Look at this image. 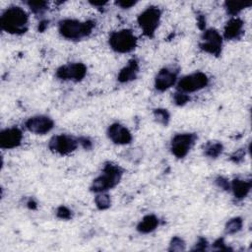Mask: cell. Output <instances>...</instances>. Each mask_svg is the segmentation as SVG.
Masks as SVG:
<instances>
[{
    "mask_svg": "<svg viewBox=\"0 0 252 252\" xmlns=\"http://www.w3.org/2000/svg\"><path fill=\"white\" fill-rule=\"evenodd\" d=\"M208 247V241L206 238L204 237H200L198 239V241L195 244V247L193 248V250H197V251H204L206 250Z\"/></svg>",
    "mask_w": 252,
    "mask_h": 252,
    "instance_id": "obj_31",
    "label": "cell"
},
{
    "mask_svg": "<svg viewBox=\"0 0 252 252\" xmlns=\"http://www.w3.org/2000/svg\"><path fill=\"white\" fill-rule=\"evenodd\" d=\"M87 70V66L84 63L72 62L57 68L55 76L62 81L80 82L86 77Z\"/></svg>",
    "mask_w": 252,
    "mask_h": 252,
    "instance_id": "obj_10",
    "label": "cell"
},
{
    "mask_svg": "<svg viewBox=\"0 0 252 252\" xmlns=\"http://www.w3.org/2000/svg\"><path fill=\"white\" fill-rule=\"evenodd\" d=\"M23 141V133L18 127H9L0 132V148L11 150L18 148Z\"/></svg>",
    "mask_w": 252,
    "mask_h": 252,
    "instance_id": "obj_14",
    "label": "cell"
},
{
    "mask_svg": "<svg viewBox=\"0 0 252 252\" xmlns=\"http://www.w3.org/2000/svg\"><path fill=\"white\" fill-rule=\"evenodd\" d=\"M199 47L204 52L218 57L222 54L223 36L215 29L204 30Z\"/></svg>",
    "mask_w": 252,
    "mask_h": 252,
    "instance_id": "obj_7",
    "label": "cell"
},
{
    "mask_svg": "<svg viewBox=\"0 0 252 252\" xmlns=\"http://www.w3.org/2000/svg\"><path fill=\"white\" fill-rule=\"evenodd\" d=\"M159 224H160V220L157 216L152 214L147 215L138 223L137 231L143 235L151 234L157 230V228L159 227Z\"/></svg>",
    "mask_w": 252,
    "mask_h": 252,
    "instance_id": "obj_18",
    "label": "cell"
},
{
    "mask_svg": "<svg viewBox=\"0 0 252 252\" xmlns=\"http://www.w3.org/2000/svg\"><path fill=\"white\" fill-rule=\"evenodd\" d=\"M154 114V118L155 120L159 123L162 124L163 126H167L170 123L171 120V114L168 111V110L165 109H156L153 111Z\"/></svg>",
    "mask_w": 252,
    "mask_h": 252,
    "instance_id": "obj_23",
    "label": "cell"
},
{
    "mask_svg": "<svg viewBox=\"0 0 252 252\" xmlns=\"http://www.w3.org/2000/svg\"><path fill=\"white\" fill-rule=\"evenodd\" d=\"M223 151L224 145L218 141H210L203 148L204 155L211 159H217L220 155H222Z\"/></svg>",
    "mask_w": 252,
    "mask_h": 252,
    "instance_id": "obj_19",
    "label": "cell"
},
{
    "mask_svg": "<svg viewBox=\"0 0 252 252\" xmlns=\"http://www.w3.org/2000/svg\"><path fill=\"white\" fill-rule=\"evenodd\" d=\"M244 23L240 18L232 17L224 29V38L228 41L239 40L243 35Z\"/></svg>",
    "mask_w": 252,
    "mask_h": 252,
    "instance_id": "obj_15",
    "label": "cell"
},
{
    "mask_svg": "<svg viewBox=\"0 0 252 252\" xmlns=\"http://www.w3.org/2000/svg\"><path fill=\"white\" fill-rule=\"evenodd\" d=\"M27 205H28L29 208H31V209H36V208H37V203H36L33 199H30V201L27 203Z\"/></svg>",
    "mask_w": 252,
    "mask_h": 252,
    "instance_id": "obj_37",
    "label": "cell"
},
{
    "mask_svg": "<svg viewBox=\"0 0 252 252\" xmlns=\"http://www.w3.org/2000/svg\"><path fill=\"white\" fill-rule=\"evenodd\" d=\"M115 4L122 9H130L131 7L135 6L137 2L131 1V0H118V1L115 2Z\"/></svg>",
    "mask_w": 252,
    "mask_h": 252,
    "instance_id": "obj_30",
    "label": "cell"
},
{
    "mask_svg": "<svg viewBox=\"0 0 252 252\" xmlns=\"http://www.w3.org/2000/svg\"><path fill=\"white\" fill-rule=\"evenodd\" d=\"M242 226H243L242 219L240 217H236L228 220L225 227V231L228 235H235L241 231Z\"/></svg>",
    "mask_w": 252,
    "mask_h": 252,
    "instance_id": "obj_21",
    "label": "cell"
},
{
    "mask_svg": "<svg viewBox=\"0 0 252 252\" xmlns=\"http://www.w3.org/2000/svg\"><path fill=\"white\" fill-rule=\"evenodd\" d=\"M140 67H139V62L137 59L132 58L128 61L127 64H126L118 73L117 80L118 82L125 84L129 83L131 81L136 80L138 73H139Z\"/></svg>",
    "mask_w": 252,
    "mask_h": 252,
    "instance_id": "obj_16",
    "label": "cell"
},
{
    "mask_svg": "<svg viewBox=\"0 0 252 252\" xmlns=\"http://www.w3.org/2000/svg\"><path fill=\"white\" fill-rule=\"evenodd\" d=\"M54 127V121L47 115H35L25 121V128L31 133L45 135Z\"/></svg>",
    "mask_w": 252,
    "mask_h": 252,
    "instance_id": "obj_11",
    "label": "cell"
},
{
    "mask_svg": "<svg viewBox=\"0 0 252 252\" xmlns=\"http://www.w3.org/2000/svg\"><path fill=\"white\" fill-rule=\"evenodd\" d=\"M214 247L217 250H229L230 248L226 245L224 238H219L214 242Z\"/></svg>",
    "mask_w": 252,
    "mask_h": 252,
    "instance_id": "obj_33",
    "label": "cell"
},
{
    "mask_svg": "<svg viewBox=\"0 0 252 252\" xmlns=\"http://www.w3.org/2000/svg\"><path fill=\"white\" fill-rule=\"evenodd\" d=\"M122 175L123 171L119 166L112 163H107L102 173L92 182L91 191L94 193H103L110 190L120 182Z\"/></svg>",
    "mask_w": 252,
    "mask_h": 252,
    "instance_id": "obj_3",
    "label": "cell"
},
{
    "mask_svg": "<svg viewBox=\"0 0 252 252\" xmlns=\"http://www.w3.org/2000/svg\"><path fill=\"white\" fill-rule=\"evenodd\" d=\"M90 4L94 7H104L108 4V1H90Z\"/></svg>",
    "mask_w": 252,
    "mask_h": 252,
    "instance_id": "obj_35",
    "label": "cell"
},
{
    "mask_svg": "<svg viewBox=\"0 0 252 252\" xmlns=\"http://www.w3.org/2000/svg\"><path fill=\"white\" fill-rule=\"evenodd\" d=\"M26 4L36 15H42L48 9V3L47 1H28Z\"/></svg>",
    "mask_w": 252,
    "mask_h": 252,
    "instance_id": "obj_24",
    "label": "cell"
},
{
    "mask_svg": "<svg viewBox=\"0 0 252 252\" xmlns=\"http://www.w3.org/2000/svg\"><path fill=\"white\" fill-rule=\"evenodd\" d=\"M138 44V40L129 29H122L112 32L109 38L110 47L117 53L132 52Z\"/></svg>",
    "mask_w": 252,
    "mask_h": 252,
    "instance_id": "obj_4",
    "label": "cell"
},
{
    "mask_svg": "<svg viewBox=\"0 0 252 252\" xmlns=\"http://www.w3.org/2000/svg\"><path fill=\"white\" fill-rule=\"evenodd\" d=\"M0 27L7 34L24 35L29 29V15L20 6H10L2 12L0 17Z\"/></svg>",
    "mask_w": 252,
    "mask_h": 252,
    "instance_id": "obj_1",
    "label": "cell"
},
{
    "mask_svg": "<svg viewBox=\"0 0 252 252\" xmlns=\"http://www.w3.org/2000/svg\"><path fill=\"white\" fill-rule=\"evenodd\" d=\"M178 70L173 67H164L158 72L155 78V88L159 92H166L174 85L178 79Z\"/></svg>",
    "mask_w": 252,
    "mask_h": 252,
    "instance_id": "obj_12",
    "label": "cell"
},
{
    "mask_svg": "<svg viewBox=\"0 0 252 252\" xmlns=\"http://www.w3.org/2000/svg\"><path fill=\"white\" fill-rule=\"evenodd\" d=\"M108 137L112 143L120 146L130 144L133 139L130 130L118 122H114L109 126Z\"/></svg>",
    "mask_w": 252,
    "mask_h": 252,
    "instance_id": "obj_13",
    "label": "cell"
},
{
    "mask_svg": "<svg viewBox=\"0 0 252 252\" xmlns=\"http://www.w3.org/2000/svg\"><path fill=\"white\" fill-rule=\"evenodd\" d=\"M209 77L203 72H195L180 78L176 83V91L184 94H191L206 88Z\"/></svg>",
    "mask_w": 252,
    "mask_h": 252,
    "instance_id": "obj_6",
    "label": "cell"
},
{
    "mask_svg": "<svg viewBox=\"0 0 252 252\" xmlns=\"http://www.w3.org/2000/svg\"><path fill=\"white\" fill-rule=\"evenodd\" d=\"M170 251H183L185 250V242L179 236H173L170 242Z\"/></svg>",
    "mask_w": 252,
    "mask_h": 252,
    "instance_id": "obj_25",
    "label": "cell"
},
{
    "mask_svg": "<svg viewBox=\"0 0 252 252\" xmlns=\"http://www.w3.org/2000/svg\"><path fill=\"white\" fill-rule=\"evenodd\" d=\"M231 190L233 191V194L236 199L242 200L250 192L251 189V181L241 178H236L231 182Z\"/></svg>",
    "mask_w": 252,
    "mask_h": 252,
    "instance_id": "obj_17",
    "label": "cell"
},
{
    "mask_svg": "<svg viewBox=\"0 0 252 252\" xmlns=\"http://www.w3.org/2000/svg\"><path fill=\"white\" fill-rule=\"evenodd\" d=\"M251 1H226L225 9L232 17H236L242 10L251 6Z\"/></svg>",
    "mask_w": 252,
    "mask_h": 252,
    "instance_id": "obj_20",
    "label": "cell"
},
{
    "mask_svg": "<svg viewBox=\"0 0 252 252\" xmlns=\"http://www.w3.org/2000/svg\"><path fill=\"white\" fill-rule=\"evenodd\" d=\"M197 138V135L194 133H179L174 135L171 142L172 154L177 159H183L190 152Z\"/></svg>",
    "mask_w": 252,
    "mask_h": 252,
    "instance_id": "obj_9",
    "label": "cell"
},
{
    "mask_svg": "<svg viewBox=\"0 0 252 252\" xmlns=\"http://www.w3.org/2000/svg\"><path fill=\"white\" fill-rule=\"evenodd\" d=\"M189 101H190V97H189L187 94L176 91V93L173 94V102L176 106L182 107V106L186 105Z\"/></svg>",
    "mask_w": 252,
    "mask_h": 252,
    "instance_id": "obj_27",
    "label": "cell"
},
{
    "mask_svg": "<svg viewBox=\"0 0 252 252\" xmlns=\"http://www.w3.org/2000/svg\"><path fill=\"white\" fill-rule=\"evenodd\" d=\"M244 156H245V151L243 149H239L231 156V161H233L236 164H239L244 160Z\"/></svg>",
    "mask_w": 252,
    "mask_h": 252,
    "instance_id": "obj_29",
    "label": "cell"
},
{
    "mask_svg": "<svg viewBox=\"0 0 252 252\" xmlns=\"http://www.w3.org/2000/svg\"><path fill=\"white\" fill-rule=\"evenodd\" d=\"M56 217L60 220H68L72 218V211L66 206L61 205L56 209Z\"/></svg>",
    "mask_w": 252,
    "mask_h": 252,
    "instance_id": "obj_26",
    "label": "cell"
},
{
    "mask_svg": "<svg viewBox=\"0 0 252 252\" xmlns=\"http://www.w3.org/2000/svg\"><path fill=\"white\" fill-rule=\"evenodd\" d=\"M215 183L218 187L224 189V190H230L231 187V182L224 176H218L215 179Z\"/></svg>",
    "mask_w": 252,
    "mask_h": 252,
    "instance_id": "obj_28",
    "label": "cell"
},
{
    "mask_svg": "<svg viewBox=\"0 0 252 252\" xmlns=\"http://www.w3.org/2000/svg\"><path fill=\"white\" fill-rule=\"evenodd\" d=\"M78 141L79 145H81L86 150H90L93 148V142L89 137H80L78 138Z\"/></svg>",
    "mask_w": 252,
    "mask_h": 252,
    "instance_id": "obj_32",
    "label": "cell"
},
{
    "mask_svg": "<svg viewBox=\"0 0 252 252\" xmlns=\"http://www.w3.org/2000/svg\"><path fill=\"white\" fill-rule=\"evenodd\" d=\"M77 138L68 134H58L53 136L48 142V149L57 155L67 156L78 149Z\"/></svg>",
    "mask_w": 252,
    "mask_h": 252,
    "instance_id": "obj_8",
    "label": "cell"
},
{
    "mask_svg": "<svg viewBox=\"0 0 252 252\" xmlns=\"http://www.w3.org/2000/svg\"><path fill=\"white\" fill-rule=\"evenodd\" d=\"M161 18H162V11L157 6L147 7L144 11H142L139 14L137 18V22L145 37L150 39L154 38L156 31L160 26Z\"/></svg>",
    "mask_w": 252,
    "mask_h": 252,
    "instance_id": "obj_5",
    "label": "cell"
},
{
    "mask_svg": "<svg viewBox=\"0 0 252 252\" xmlns=\"http://www.w3.org/2000/svg\"><path fill=\"white\" fill-rule=\"evenodd\" d=\"M94 204H96V207L101 211L108 210L111 205L110 196L106 192L97 193V196L94 197Z\"/></svg>",
    "mask_w": 252,
    "mask_h": 252,
    "instance_id": "obj_22",
    "label": "cell"
},
{
    "mask_svg": "<svg viewBox=\"0 0 252 252\" xmlns=\"http://www.w3.org/2000/svg\"><path fill=\"white\" fill-rule=\"evenodd\" d=\"M47 25H48V22H47V21H46V20L42 21V22L39 24V31H40V32H44V31L47 29Z\"/></svg>",
    "mask_w": 252,
    "mask_h": 252,
    "instance_id": "obj_36",
    "label": "cell"
},
{
    "mask_svg": "<svg viewBox=\"0 0 252 252\" xmlns=\"http://www.w3.org/2000/svg\"><path fill=\"white\" fill-rule=\"evenodd\" d=\"M197 25L199 27L200 30H205V26H206V20H205V16L204 15H198L197 16Z\"/></svg>",
    "mask_w": 252,
    "mask_h": 252,
    "instance_id": "obj_34",
    "label": "cell"
},
{
    "mask_svg": "<svg viewBox=\"0 0 252 252\" xmlns=\"http://www.w3.org/2000/svg\"><path fill=\"white\" fill-rule=\"evenodd\" d=\"M96 27L94 20L79 21L75 19H63L58 23V32L66 40L80 41L89 37Z\"/></svg>",
    "mask_w": 252,
    "mask_h": 252,
    "instance_id": "obj_2",
    "label": "cell"
}]
</instances>
